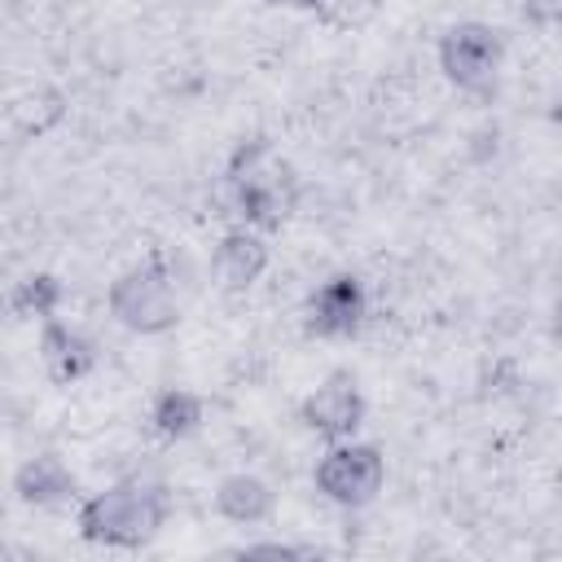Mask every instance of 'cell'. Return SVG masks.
I'll use <instances>...</instances> for the list:
<instances>
[{
	"mask_svg": "<svg viewBox=\"0 0 562 562\" xmlns=\"http://www.w3.org/2000/svg\"><path fill=\"white\" fill-rule=\"evenodd\" d=\"M312 483L338 509H369L386 487V457L378 443L364 439L329 443L312 470Z\"/></svg>",
	"mask_w": 562,
	"mask_h": 562,
	"instance_id": "cell-5",
	"label": "cell"
},
{
	"mask_svg": "<svg viewBox=\"0 0 562 562\" xmlns=\"http://www.w3.org/2000/svg\"><path fill=\"white\" fill-rule=\"evenodd\" d=\"M268 263H272V246L250 224L228 228L215 241V250H211V272H215V281H220L224 294H246L268 272Z\"/></svg>",
	"mask_w": 562,
	"mask_h": 562,
	"instance_id": "cell-8",
	"label": "cell"
},
{
	"mask_svg": "<svg viewBox=\"0 0 562 562\" xmlns=\"http://www.w3.org/2000/svg\"><path fill=\"white\" fill-rule=\"evenodd\" d=\"M369 321V285L356 272H334L325 277L307 303H303V334L321 342H342L356 338Z\"/></svg>",
	"mask_w": 562,
	"mask_h": 562,
	"instance_id": "cell-6",
	"label": "cell"
},
{
	"mask_svg": "<svg viewBox=\"0 0 562 562\" xmlns=\"http://www.w3.org/2000/svg\"><path fill=\"white\" fill-rule=\"evenodd\" d=\"M522 18L531 26H562V0H522Z\"/></svg>",
	"mask_w": 562,
	"mask_h": 562,
	"instance_id": "cell-15",
	"label": "cell"
},
{
	"mask_svg": "<svg viewBox=\"0 0 562 562\" xmlns=\"http://www.w3.org/2000/svg\"><path fill=\"white\" fill-rule=\"evenodd\" d=\"M35 347H40V369L53 386H75L97 369V342L83 329L66 325L61 316L40 321V342Z\"/></svg>",
	"mask_w": 562,
	"mask_h": 562,
	"instance_id": "cell-9",
	"label": "cell"
},
{
	"mask_svg": "<svg viewBox=\"0 0 562 562\" xmlns=\"http://www.w3.org/2000/svg\"><path fill=\"white\" fill-rule=\"evenodd\" d=\"M206 422V400L189 386H162L154 400H149V430L167 443H180V439H193Z\"/></svg>",
	"mask_w": 562,
	"mask_h": 562,
	"instance_id": "cell-12",
	"label": "cell"
},
{
	"mask_svg": "<svg viewBox=\"0 0 562 562\" xmlns=\"http://www.w3.org/2000/svg\"><path fill=\"white\" fill-rule=\"evenodd\" d=\"M13 496L26 509H61L79 496V479L57 452H35L13 470Z\"/></svg>",
	"mask_w": 562,
	"mask_h": 562,
	"instance_id": "cell-10",
	"label": "cell"
},
{
	"mask_svg": "<svg viewBox=\"0 0 562 562\" xmlns=\"http://www.w3.org/2000/svg\"><path fill=\"white\" fill-rule=\"evenodd\" d=\"M233 553L237 558H316L321 549L316 544H290V540H255V544H241Z\"/></svg>",
	"mask_w": 562,
	"mask_h": 562,
	"instance_id": "cell-14",
	"label": "cell"
},
{
	"mask_svg": "<svg viewBox=\"0 0 562 562\" xmlns=\"http://www.w3.org/2000/svg\"><path fill=\"white\" fill-rule=\"evenodd\" d=\"M105 303H110V316L127 334H140V338L171 334L180 325V294H176V277L167 268V255L149 250L132 268H123L110 281Z\"/></svg>",
	"mask_w": 562,
	"mask_h": 562,
	"instance_id": "cell-3",
	"label": "cell"
},
{
	"mask_svg": "<svg viewBox=\"0 0 562 562\" xmlns=\"http://www.w3.org/2000/svg\"><path fill=\"white\" fill-rule=\"evenodd\" d=\"M505 66V35L492 22L465 18L439 35V70L465 97H492Z\"/></svg>",
	"mask_w": 562,
	"mask_h": 562,
	"instance_id": "cell-4",
	"label": "cell"
},
{
	"mask_svg": "<svg viewBox=\"0 0 562 562\" xmlns=\"http://www.w3.org/2000/svg\"><path fill=\"white\" fill-rule=\"evenodd\" d=\"M369 417V400L360 391V382L347 373V369H334L316 391L303 395L299 404V422L325 439V443H342V439H356L360 426Z\"/></svg>",
	"mask_w": 562,
	"mask_h": 562,
	"instance_id": "cell-7",
	"label": "cell"
},
{
	"mask_svg": "<svg viewBox=\"0 0 562 562\" xmlns=\"http://www.w3.org/2000/svg\"><path fill=\"white\" fill-rule=\"evenodd\" d=\"M224 184H228L237 220L259 228V233L285 228V220L299 206V176L272 149L268 136L237 140V149L228 154V167H224Z\"/></svg>",
	"mask_w": 562,
	"mask_h": 562,
	"instance_id": "cell-2",
	"label": "cell"
},
{
	"mask_svg": "<svg viewBox=\"0 0 562 562\" xmlns=\"http://www.w3.org/2000/svg\"><path fill=\"white\" fill-rule=\"evenodd\" d=\"M66 303V281L57 272H26L9 290V316L13 321H48Z\"/></svg>",
	"mask_w": 562,
	"mask_h": 562,
	"instance_id": "cell-13",
	"label": "cell"
},
{
	"mask_svg": "<svg viewBox=\"0 0 562 562\" xmlns=\"http://www.w3.org/2000/svg\"><path fill=\"white\" fill-rule=\"evenodd\" d=\"M549 334H553V342L562 347V299L553 303V316H549Z\"/></svg>",
	"mask_w": 562,
	"mask_h": 562,
	"instance_id": "cell-17",
	"label": "cell"
},
{
	"mask_svg": "<svg viewBox=\"0 0 562 562\" xmlns=\"http://www.w3.org/2000/svg\"><path fill=\"white\" fill-rule=\"evenodd\" d=\"M215 514L233 527H263L277 514V492H272L268 479H259L250 470L224 474L215 483Z\"/></svg>",
	"mask_w": 562,
	"mask_h": 562,
	"instance_id": "cell-11",
	"label": "cell"
},
{
	"mask_svg": "<svg viewBox=\"0 0 562 562\" xmlns=\"http://www.w3.org/2000/svg\"><path fill=\"white\" fill-rule=\"evenodd\" d=\"M268 9H303V13H321L325 0H263Z\"/></svg>",
	"mask_w": 562,
	"mask_h": 562,
	"instance_id": "cell-16",
	"label": "cell"
},
{
	"mask_svg": "<svg viewBox=\"0 0 562 562\" xmlns=\"http://www.w3.org/2000/svg\"><path fill=\"white\" fill-rule=\"evenodd\" d=\"M171 518V492L158 479H114L110 487L92 492L75 509V527L88 544L101 549H145Z\"/></svg>",
	"mask_w": 562,
	"mask_h": 562,
	"instance_id": "cell-1",
	"label": "cell"
}]
</instances>
